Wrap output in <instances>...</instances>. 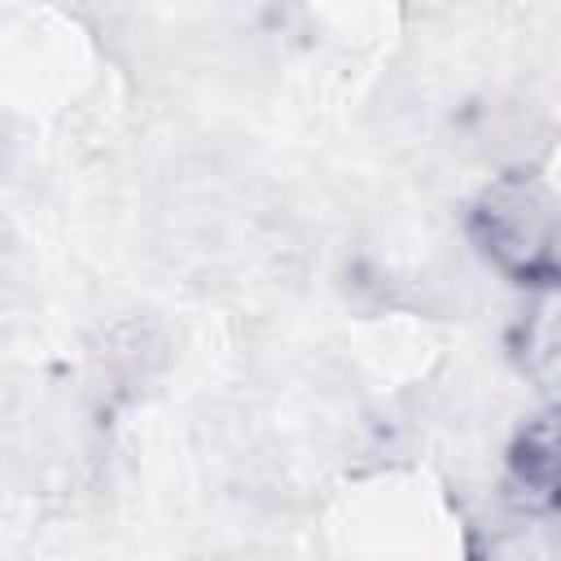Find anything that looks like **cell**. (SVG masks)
<instances>
[{"mask_svg": "<svg viewBox=\"0 0 561 561\" xmlns=\"http://www.w3.org/2000/svg\"><path fill=\"white\" fill-rule=\"evenodd\" d=\"M513 359L535 386L561 390V285L530 289V302L513 324Z\"/></svg>", "mask_w": 561, "mask_h": 561, "instance_id": "3", "label": "cell"}, {"mask_svg": "<svg viewBox=\"0 0 561 561\" xmlns=\"http://www.w3.org/2000/svg\"><path fill=\"white\" fill-rule=\"evenodd\" d=\"M469 237L517 285H561V206L535 175L491 180L469 210Z\"/></svg>", "mask_w": 561, "mask_h": 561, "instance_id": "1", "label": "cell"}, {"mask_svg": "<svg viewBox=\"0 0 561 561\" xmlns=\"http://www.w3.org/2000/svg\"><path fill=\"white\" fill-rule=\"evenodd\" d=\"M508 495L530 517L561 513V408H543L513 434Z\"/></svg>", "mask_w": 561, "mask_h": 561, "instance_id": "2", "label": "cell"}]
</instances>
